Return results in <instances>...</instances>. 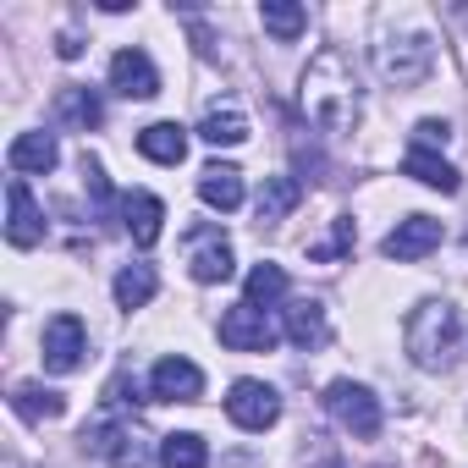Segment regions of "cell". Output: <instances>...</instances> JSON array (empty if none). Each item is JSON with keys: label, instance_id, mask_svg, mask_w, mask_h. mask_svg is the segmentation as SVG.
<instances>
[{"label": "cell", "instance_id": "cell-1", "mask_svg": "<svg viewBox=\"0 0 468 468\" xmlns=\"http://www.w3.org/2000/svg\"><path fill=\"white\" fill-rule=\"evenodd\" d=\"M303 111L314 127L325 133H353L358 122V72L347 61V50H320L303 72Z\"/></svg>", "mask_w": 468, "mask_h": 468}, {"label": "cell", "instance_id": "cell-2", "mask_svg": "<svg viewBox=\"0 0 468 468\" xmlns=\"http://www.w3.org/2000/svg\"><path fill=\"white\" fill-rule=\"evenodd\" d=\"M457 342H463V320L452 303H419L413 320H408V353L419 369H452L457 358Z\"/></svg>", "mask_w": 468, "mask_h": 468}, {"label": "cell", "instance_id": "cell-3", "mask_svg": "<svg viewBox=\"0 0 468 468\" xmlns=\"http://www.w3.org/2000/svg\"><path fill=\"white\" fill-rule=\"evenodd\" d=\"M375 67H380V78H386L391 89H419V83L430 78V67H435V50H430V39H419V34L380 39V45H375Z\"/></svg>", "mask_w": 468, "mask_h": 468}, {"label": "cell", "instance_id": "cell-4", "mask_svg": "<svg viewBox=\"0 0 468 468\" xmlns=\"http://www.w3.org/2000/svg\"><path fill=\"white\" fill-rule=\"evenodd\" d=\"M83 441L111 463V468H149L154 452H149V435L133 424V419H111V424H94L83 430Z\"/></svg>", "mask_w": 468, "mask_h": 468}, {"label": "cell", "instance_id": "cell-5", "mask_svg": "<svg viewBox=\"0 0 468 468\" xmlns=\"http://www.w3.org/2000/svg\"><path fill=\"white\" fill-rule=\"evenodd\" d=\"M325 408H331L358 441H375V435H380V397H375L369 386H358V380H331Z\"/></svg>", "mask_w": 468, "mask_h": 468}, {"label": "cell", "instance_id": "cell-6", "mask_svg": "<svg viewBox=\"0 0 468 468\" xmlns=\"http://www.w3.org/2000/svg\"><path fill=\"white\" fill-rule=\"evenodd\" d=\"M276 320L265 314V309H254L249 298L238 303V309H226L220 314V342L231 347V353H271L276 347Z\"/></svg>", "mask_w": 468, "mask_h": 468}, {"label": "cell", "instance_id": "cell-7", "mask_svg": "<svg viewBox=\"0 0 468 468\" xmlns=\"http://www.w3.org/2000/svg\"><path fill=\"white\" fill-rule=\"evenodd\" d=\"M187 271H193V282H204V287L231 282L238 260H231V243L220 238V226H193V231H187Z\"/></svg>", "mask_w": 468, "mask_h": 468}, {"label": "cell", "instance_id": "cell-8", "mask_svg": "<svg viewBox=\"0 0 468 468\" xmlns=\"http://www.w3.org/2000/svg\"><path fill=\"white\" fill-rule=\"evenodd\" d=\"M226 419L238 424V430H271V424L282 419L276 386H265V380H238V386H231V397H226Z\"/></svg>", "mask_w": 468, "mask_h": 468}, {"label": "cell", "instance_id": "cell-9", "mask_svg": "<svg viewBox=\"0 0 468 468\" xmlns=\"http://www.w3.org/2000/svg\"><path fill=\"white\" fill-rule=\"evenodd\" d=\"M83 353H89V331H83V320L78 314H56L50 325H45V369L50 375H72L78 364H83Z\"/></svg>", "mask_w": 468, "mask_h": 468}, {"label": "cell", "instance_id": "cell-10", "mask_svg": "<svg viewBox=\"0 0 468 468\" xmlns=\"http://www.w3.org/2000/svg\"><path fill=\"white\" fill-rule=\"evenodd\" d=\"M430 249H441V220H430V215L397 220V226L386 231V243H380V254L397 260V265H413V260H424Z\"/></svg>", "mask_w": 468, "mask_h": 468}, {"label": "cell", "instance_id": "cell-11", "mask_svg": "<svg viewBox=\"0 0 468 468\" xmlns=\"http://www.w3.org/2000/svg\"><path fill=\"white\" fill-rule=\"evenodd\" d=\"M6 238H12V249L45 243V215H39V204H34V193H28L23 176L6 182Z\"/></svg>", "mask_w": 468, "mask_h": 468}, {"label": "cell", "instance_id": "cell-12", "mask_svg": "<svg viewBox=\"0 0 468 468\" xmlns=\"http://www.w3.org/2000/svg\"><path fill=\"white\" fill-rule=\"evenodd\" d=\"M149 391H154V402H198L204 397V369L193 358H160L154 375H149Z\"/></svg>", "mask_w": 468, "mask_h": 468}, {"label": "cell", "instance_id": "cell-13", "mask_svg": "<svg viewBox=\"0 0 468 468\" xmlns=\"http://www.w3.org/2000/svg\"><path fill=\"white\" fill-rule=\"evenodd\" d=\"M111 89H116L122 100H154V94H160V72H154V61H149L144 50H122V56L111 61Z\"/></svg>", "mask_w": 468, "mask_h": 468}, {"label": "cell", "instance_id": "cell-14", "mask_svg": "<svg viewBox=\"0 0 468 468\" xmlns=\"http://www.w3.org/2000/svg\"><path fill=\"white\" fill-rule=\"evenodd\" d=\"M122 220H127V238L138 249H154L160 243V231H165V204L154 193H127L122 198Z\"/></svg>", "mask_w": 468, "mask_h": 468}, {"label": "cell", "instance_id": "cell-15", "mask_svg": "<svg viewBox=\"0 0 468 468\" xmlns=\"http://www.w3.org/2000/svg\"><path fill=\"white\" fill-rule=\"evenodd\" d=\"M198 198L209 204V209H220V215H231V209H238L243 204V171L238 165H204L198 171Z\"/></svg>", "mask_w": 468, "mask_h": 468}, {"label": "cell", "instance_id": "cell-16", "mask_svg": "<svg viewBox=\"0 0 468 468\" xmlns=\"http://www.w3.org/2000/svg\"><path fill=\"white\" fill-rule=\"evenodd\" d=\"M138 154L154 160V165H182V160H187V133H182L176 122H149V127L138 133Z\"/></svg>", "mask_w": 468, "mask_h": 468}, {"label": "cell", "instance_id": "cell-17", "mask_svg": "<svg viewBox=\"0 0 468 468\" xmlns=\"http://www.w3.org/2000/svg\"><path fill=\"white\" fill-rule=\"evenodd\" d=\"M287 342L292 347H325L331 342V325H325V309L314 303V298H298V303H287Z\"/></svg>", "mask_w": 468, "mask_h": 468}, {"label": "cell", "instance_id": "cell-18", "mask_svg": "<svg viewBox=\"0 0 468 468\" xmlns=\"http://www.w3.org/2000/svg\"><path fill=\"white\" fill-rule=\"evenodd\" d=\"M6 160H12V171H34V176H45V171H56L61 149H56L50 133H17L12 149H6Z\"/></svg>", "mask_w": 468, "mask_h": 468}, {"label": "cell", "instance_id": "cell-19", "mask_svg": "<svg viewBox=\"0 0 468 468\" xmlns=\"http://www.w3.org/2000/svg\"><path fill=\"white\" fill-rule=\"evenodd\" d=\"M298 198H303L298 176H265V187H260V198H254V215H260V226H282V220L298 209Z\"/></svg>", "mask_w": 468, "mask_h": 468}, {"label": "cell", "instance_id": "cell-20", "mask_svg": "<svg viewBox=\"0 0 468 468\" xmlns=\"http://www.w3.org/2000/svg\"><path fill=\"white\" fill-rule=\"evenodd\" d=\"M402 171H408V176H419L424 187H441V193H457V187H463V176H457V165H446L441 154H430V149H419V144L408 149V160H402Z\"/></svg>", "mask_w": 468, "mask_h": 468}, {"label": "cell", "instance_id": "cell-21", "mask_svg": "<svg viewBox=\"0 0 468 468\" xmlns=\"http://www.w3.org/2000/svg\"><path fill=\"white\" fill-rule=\"evenodd\" d=\"M198 138H204V144H215V149H220V144L231 149V144H243V138H249V116H243L238 105H215V111L204 116Z\"/></svg>", "mask_w": 468, "mask_h": 468}, {"label": "cell", "instance_id": "cell-22", "mask_svg": "<svg viewBox=\"0 0 468 468\" xmlns=\"http://www.w3.org/2000/svg\"><path fill=\"white\" fill-rule=\"evenodd\" d=\"M12 408H17L28 424H45V419H61V413H67V397H61V391H45V386H17V391H12Z\"/></svg>", "mask_w": 468, "mask_h": 468}, {"label": "cell", "instance_id": "cell-23", "mask_svg": "<svg viewBox=\"0 0 468 468\" xmlns=\"http://www.w3.org/2000/svg\"><path fill=\"white\" fill-rule=\"evenodd\" d=\"M154 292H160V276H154L149 265H127V271L116 276V303H122V309H144Z\"/></svg>", "mask_w": 468, "mask_h": 468}, {"label": "cell", "instance_id": "cell-24", "mask_svg": "<svg viewBox=\"0 0 468 468\" xmlns=\"http://www.w3.org/2000/svg\"><path fill=\"white\" fill-rule=\"evenodd\" d=\"M160 463L165 468H204L209 463V446H204V435L182 430V435H165L160 441Z\"/></svg>", "mask_w": 468, "mask_h": 468}, {"label": "cell", "instance_id": "cell-25", "mask_svg": "<svg viewBox=\"0 0 468 468\" xmlns=\"http://www.w3.org/2000/svg\"><path fill=\"white\" fill-rule=\"evenodd\" d=\"M260 23L282 39V45H292L303 28H309V12L303 6H292V0H265V12H260Z\"/></svg>", "mask_w": 468, "mask_h": 468}, {"label": "cell", "instance_id": "cell-26", "mask_svg": "<svg viewBox=\"0 0 468 468\" xmlns=\"http://www.w3.org/2000/svg\"><path fill=\"white\" fill-rule=\"evenodd\" d=\"M56 111H61V122H72V127H83V133L100 127V100H94L89 89H78V83L56 94Z\"/></svg>", "mask_w": 468, "mask_h": 468}, {"label": "cell", "instance_id": "cell-27", "mask_svg": "<svg viewBox=\"0 0 468 468\" xmlns=\"http://www.w3.org/2000/svg\"><path fill=\"white\" fill-rule=\"evenodd\" d=\"M287 292V271L282 265H254L249 271V303L260 309V303H276Z\"/></svg>", "mask_w": 468, "mask_h": 468}, {"label": "cell", "instance_id": "cell-28", "mask_svg": "<svg viewBox=\"0 0 468 468\" xmlns=\"http://www.w3.org/2000/svg\"><path fill=\"white\" fill-rule=\"evenodd\" d=\"M353 238H358V231H353V220L342 215V220H336V238H331V243H320V249H309V254H314V260H336V254H347V249H353Z\"/></svg>", "mask_w": 468, "mask_h": 468}, {"label": "cell", "instance_id": "cell-29", "mask_svg": "<svg viewBox=\"0 0 468 468\" xmlns=\"http://www.w3.org/2000/svg\"><path fill=\"white\" fill-rule=\"evenodd\" d=\"M413 138H419V149H435V144H446V138H452V127H446V122H435V116H424V122L413 127Z\"/></svg>", "mask_w": 468, "mask_h": 468}, {"label": "cell", "instance_id": "cell-30", "mask_svg": "<svg viewBox=\"0 0 468 468\" xmlns=\"http://www.w3.org/2000/svg\"><path fill=\"white\" fill-rule=\"evenodd\" d=\"M56 50H61L67 61H78V56H83V45H78V34H61V45H56Z\"/></svg>", "mask_w": 468, "mask_h": 468}]
</instances>
